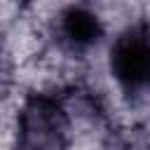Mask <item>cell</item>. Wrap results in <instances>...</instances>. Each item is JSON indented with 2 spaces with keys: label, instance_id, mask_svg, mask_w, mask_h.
Segmentation results:
<instances>
[{
  "label": "cell",
  "instance_id": "cell-1",
  "mask_svg": "<svg viewBox=\"0 0 150 150\" xmlns=\"http://www.w3.org/2000/svg\"><path fill=\"white\" fill-rule=\"evenodd\" d=\"M110 70L127 94L150 87V26L134 23L110 47Z\"/></svg>",
  "mask_w": 150,
  "mask_h": 150
},
{
  "label": "cell",
  "instance_id": "cell-2",
  "mask_svg": "<svg viewBox=\"0 0 150 150\" xmlns=\"http://www.w3.org/2000/svg\"><path fill=\"white\" fill-rule=\"evenodd\" d=\"M21 141L26 150H56L63 141V115L49 98H33L21 115Z\"/></svg>",
  "mask_w": 150,
  "mask_h": 150
},
{
  "label": "cell",
  "instance_id": "cell-3",
  "mask_svg": "<svg viewBox=\"0 0 150 150\" xmlns=\"http://www.w3.org/2000/svg\"><path fill=\"white\" fill-rule=\"evenodd\" d=\"M61 33L75 47H87L101 38V23L91 12L82 7H70L61 16Z\"/></svg>",
  "mask_w": 150,
  "mask_h": 150
}]
</instances>
